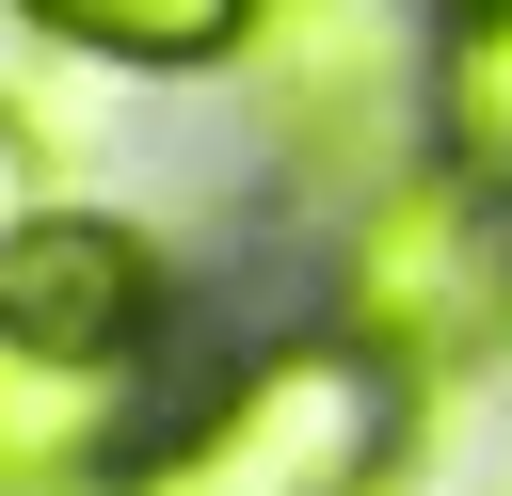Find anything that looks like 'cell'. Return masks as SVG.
Here are the masks:
<instances>
[{
    "instance_id": "7",
    "label": "cell",
    "mask_w": 512,
    "mask_h": 496,
    "mask_svg": "<svg viewBox=\"0 0 512 496\" xmlns=\"http://www.w3.org/2000/svg\"><path fill=\"white\" fill-rule=\"evenodd\" d=\"M448 160L512 176V16H464V48H448Z\"/></svg>"
},
{
    "instance_id": "4",
    "label": "cell",
    "mask_w": 512,
    "mask_h": 496,
    "mask_svg": "<svg viewBox=\"0 0 512 496\" xmlns=\"http://www.w3.org/2000/svg\"><path fill=\"white\" fill-rule=\"evenodd\" d=\"M256 112L304 144V160H368L384 144V32L368 0H256Z\"/></svg>"
},
{
    "instance_id": "1",
    "label": "cell",
    "mask_w": 512,
    "mask_h": 496,
    "mask_svg": "<svg viewBox=\"0 0 512 496\" xmlns=\"http://www.w3.org/2000/svg\"><path fill=\"white\" fill-rule=\"evenodd\" d=\"M384 448H400V384H384L368 352H336V336H288V352H256L128 496H368Z\"/></svg>"
},
{
    "instance_id": "5",
    "label": "cell",
    "mask_w": 512,
    "mask_h": 496,
    "mask_svg": "<svg viewBox=\"0 0 512 496\" xmlns=\"http://www.w3.org/2000/svg\"><path fill=\"white\" fill-rule=\"evenodd\" d=\"M16 16L96 48V64H208V48L256 32V0H16Z\"/></svg>"
},
{
    "instance_id": "6",
    "label": "cell",
    "mask_w": 512,
    "mask_h": 496,
    "mask_svg": "<svg viewBox=\"0 0 512 496\" xmlns=\"http://www.w3.org/2000/svg\"><path fill=\"white\" fill-rule=\"evenodd\" d=\"M96 416H112V368H48V352H16V336H0V464H16V480L80 464V448H96Z\"/></svg>"
},
{
    "instance_id": "9",
    "label": "cell",
    "mask_w": 512,
    "mask_h": 496,
    "mask_svg": "<svg viewBox=\"0 0 512 496\" xmlns=\"http://www.w3.org/2000/svg\"><path fill=\"white\" fill-rule=\"evenodd\" d=\"M448 16H512V0H448Z\"/></svg>"
},
{
    "instance_id": "8",
    "label": "cell",
    "mask_w": 512,
    "mask_h": 496,
    "mask_svg": "<svg viewBox=\"0 0 512 496\" xmlns=\"http://www.w3.org/2000/svg\"><path fill=\"white\" fill-rule=\"evenodd\" d=\"M32 176H48V160H32V128H16V112H0V256H16V240H32Z\"/></svg>"
},
{
    "instance_id": "2",
    "label": "cell",
    "mask_w": 512,
    "mask_h": 496,
    "mask_svg": "<svg viewBox=\"0 0 512 496\" xmlns=\"http://www.w3.org/2000/svg\"><path fill=\"white\" fill-rule=\"evenodd\" d=\"M352 320L400 352V368H480L512 336V224L480 176H416L384 192V224L352 240Z\"/></svg>"
},
{
    "instance_id": "3",
    "label": "cell",
    "mask_w": 512,
    "mask_h": 496,
    "mask_svg": "<svg viewBox=\"0 0 512 496\" xmlns=\"http://www.w3.org/2000/svg\"><path fill=\"white\" fill-rule=\"evenodd\" d=\"M144 320H160V256L128 224H96V208H64V224H32L0 256V336L48 352V368H112Z\"/></svg>"
}]
</instances>
